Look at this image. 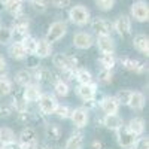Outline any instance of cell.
I'll return each instance as SVG.
<instances>
[{"label": "cell", "mask_w": 149, "mask_h": 149, "mask_svg": "<svg viewBox=\"0 0 149 149\" xmlns=\"http://www.w3.org/2000/svg\"><path fill=\"white\" fill-rule=\"evenodd\" d=\"M36 42H37V39H34V37L30 36V34H27L21 40V45L24 46V49H26V52L29 55H33L34 54V51H36Z\"/></svg>", "instance_id": "d6a6232c"}, {"label": "cell", "mask_w": 149, "mask_h": 149, "mask_svg": "<svg viewBox=\"0 0 149 149\" xmlns=\"http://www.w3.org/2000/svg\"><path fill=\"white\" fill-rule=\"evenodd\" d=\"M64 149H84V134L73 133L66 142Z\"/></svg>", "instance_id": "cb8c5ba5"}, {"label": "cell", "mask_w": 149, "mask_h": 149, "mask_svg": "<svg viewBox=\"0 0 149 149\" xmlns=\"http://www.w3.org/2000/svg\"><path fill=\"white\" fill-rule=\"evenodd\" d=\"M12 109H15L17 110V113L18 112H26L29 110V103L24 100V98H19V97H14L12 98Z\"/></svg>", "instance_id": "836d02e7"}, {"label": "cell", "mask_w": 149, "mask_h": 149, "mask_svg": "<svg viewBox=\"0 0 149 149\" xmlns=\"http://www.w3.org/2000/svg\"><path fill=\"white\" fill-rule=\"evenodd\" d=\"M54 91L60 97H67L69 93H70L69 84L66 81H63V79H55V82H54Z\"/></svg>", "instance_id": "4dcf8cb0"}, {"label": "cell", "mask_w": 149, "mask_h": 149, "mask_svg": "<svg viewBox=\"0 0 149 149\" xmlns=\"http://www.w3.org/2000/svg\"><path fill=\"white\" fill-rule=\"evenodd\" d=\"M74 79H76L79 84H90V82H93V74L86 69L78 67L76 70H74Z\"/></svg>", "instance_id": "f546056e"}, {"label": "cell", "mask_w": 149, "mask_h": 149, "mask_svg": "<svg viewBox=\"0 0 149 149\" xmlns=\"http://www.w3.org/2000/svg\"><path fill=\"white\" fill-rule=\"evenodd\" d=\"M15 81H17L18 85L26 86V85H29V84L33 82V73H31L30 70H27V69L19 70V72H17V74H15Z\"/></svg>", "instance_id": "83f0119b"}, {"label": "cell", "mask_w": 149, "mask_h": 149, "mask_svg": "<svg viewBox=\"0 0 149 149\" xmlns=\"http://www.w3.org/2000/svg\"><path fill=\"white\" fill-rule=\"evenodd\" d=\"M52 54V43H49L46 39H39L36 42V51H34V57L37 58H48Z\"/></svg>", "instance_id": "2e32d148"}, {"label": "cell", "mask_w": 149, "mask_h": 149, "mask_svg": "<svg viewBox=\"0 0 149 149\" xmlns=\"http://www.w3.org/2000/svg\"><path fill=\"white\" fill-rule=\"evenodd\" d=\"M97 78H98V82L100 84L107 85V84H110L112 81H113V73H112V70H109V69H102L100 72H98Z\"/></svg>", "instance_id": "e575fe53"}, {"label": "cell", "mask_w": 149, "mask_h": 149, "mask_svg": "<svg viewBox=\"0 0 149 149\" xmlns=\"http://www.w3.org/2000/svg\"><path fill=\"white\" fill-rule=\"evenodd\" d=\"M9 42H12V30L0 26V45H8Z\"/></svg>", "instance_id": "f35d334b"}, {"label": "cell", "mask_w": 149, "mask_h": 149, "mask_svg": "<svg viewBox=\"0 0 149 149\" xmlns=\"http://www.w3.org/2000/svg\"><path fill=\"white\" fill-rule=\"evenodd\" d=\"M131 93H133V91H130V90H119V91L116 93V95H115L116 100H118V103L122 104V106H128Z\"/></svg>", "instance_id": "74e56055"}, {"label": "cell", "mask_w": 149, "mask_h": 149, "mask_svg": "<svg viewBox=\"0 0 149 149\" xmlns=\"http://www.w3.org/2000/svg\"><path fill=\"white\" fill-rule=\"evenodd\" d=\"M61 133H63V131H61V128L57 125V124H46V127H45V136H46V139L57 142L61 137Z\"/></svg>", "instance_id": "4316f807"}, {"label": "cell", "mask_w": 149, "mask_h": 149, "mask_svg": "<svg viewBox=\"0 0 149 149\" xmlns=\"http://www.w3.org/2000/svg\"><path fill=\"white\" fill-rule=\"evenodd\" d=\"M42 95V91H40V85L39 84H29L24 86V91H22V98L26 100L29 104L30 103H36L39 100V97Z\"/></svg>", "instance_id": "30bf717a"}, {"label": "cell", "mask_w": 149, "mask_h": 149, "mask_svg": "<svg viewBox=\"0 0 149 149\" xmlns=\"http://www.w3.org/2000/svg\"><path fill=\"white\" fill-rule=\"evenodd\" d=\"M94 2H95V6L103 12H107L115 6V0H94Z\"/></svg>", "instance_id": "ab89813d"}, {"label": "cell", "mask_w": 149, "mask_h": 149, "mask_svg": "<svg viewBox=\"0 0 149 149\" xmlns=\"http://www.w3.org/2000/svg\"><path fill=\"white\" fill-rule=\"evenodd\" d=\"M70 119H72L73 125L76 128H84V127H86V124H88V110L84 109V107L74 109L70 113Z\"/></svg>", "instance_id": "7c38bea8"}, {"label": "cell", "mask_w": 149, "mask_h": 149, "mask_svg": "<svg viewBox=\"0 0 149 149\" xmlns=\"http://www.w3.org/2000/svg\"><path fill=\"white\" fill-rule=\"evenodd\" d=\"M91 149H103V143L100 140H94L91 143Z\"/></svg>", "instance_id": "f907efd6"}, {"label": "cell", "mask_w": 149, "mask_h": 149, "mask_svg": "<svg viewBox=\"0 0 149 149\" xmlns=\"http://www.w3.org/2000/svg\"><path fill=\"white\" fill-rule=\"evenodd\" d=\"M31 149H49V148H48L46 145H42V143H37V142H36Z\"/></svg>", "instance_id": "816d5d0a"}, {"label": "cell", "mask_w": 149, "mask_h": 149, "mask_svg": "<svg viewBox=\"0 0 149 149\" xmlns=\"http://www.w3.org/2000/svg\"><path fill=\"white\" fill-rule=\"evenodd\" d=\"M73 45L76 46L78 49H88L94 45V39L90 33H85V31H78L74 33L73 36Z\"/></svg>", "instance_id": "5bb4252c"}, {"label": "cell", "mask_w": 149, "mask_h": 149, "mask_svg": "<svg viewBox=\"0 0 149 149\" xmlns=\"http://www.w3.org/2000/svg\"><path fill=\"white\" fill-rule=\"evenodd\" d=\"M18 121L21 122V124H27L31 121V113L29 110H26V112H18Z\"/></svg>", "instance_id": "ee69618b"}, {"label": "cell", "mask_w": 149, "mask_h": 149, "mask_svg": "<svg viewBox=\"0 0 149 149\" xmlns=\"http://www.w3.org/2000/svg\"><path fill=\"white\" fill-rule=\"evenodd\" d=\"M12 112H14V109H12L10 104L0 103V118H9L12 115Z\"/></svg>", "instance_id": "b9f144b4"}, {"label": "cell", "mask_w": 149, "mask_h": 149, "mask_svg": "<svg viewBox=\"0 0 149 149\" xmlns=\"http://www.w3.org/2000/svg\"><path fill=\"white\" fill-rule=\"evenodd\" d=\"M3 10H5V5H3V3H0V14H2Z\"/></svg>", "instance_id": "f5cc1de1"}, {"label": "cell", "mask_w": 149, "mask_h": 149, "mask_svg": "<svg viewBox=\"0 0 149 149\" xmlns=\"http://www.w3.org/2000/svg\"><path fill=\"white\" fill-rule=\"evenodd\" d=\"M37 142V134L33 127H24L22 131L19 133V143L26 145H34Z\"/></svg>", "instance_id": "44dd1931"}, {"label": "cell", "mask_w": 149, "mask_h": 149, "mask_svg": "<svg viewBox=\"0 0 149 149\" xmlns=\"http://www.w3.org/2000/svg\"><path fill=\"white\" fill-rule=\"evenodd\" d=\"M10 91H12V82L8 78L0 76V98L10 94Z\"/></svg>", "instance_id": "d590c367"}, {"label": "cell", "mask_w": 149, "mask_h": 149, "mask_svg": "<svg viewBox=\"0 0 149 149\" xmlns=\"http://www.w3.org/2000/svg\"><path fill=\"white\" fill-rule=\"evenodd\" d=\"M70 113H72V109L69 106H64V104H57V107L54 110V115H57L61 119H69Z\"/></svg>", "instance_id": "8d00e7d4"}, {"label": "cell", "mask_w": 149, "mask_h": 149, "mask_svg": "<svg viewBox=\"0 0 149 149\" xmlns=\"http://www.w3.org/2000/svg\"><path fill=\"white\" fill-rule=\"evenodd\" d=\"M12 30H18V31H22V33H29V29H30V21L26 15H17L14 17V21H12Z\"/></svg>", "instance_id": "603a6c76"}, {"label": "cell", "mask_w": 149, "mask_h": 149, "mask_svg": "<svg viewBox=\"0 0 149 149\" xmlns=\"http://www.w3.org/2000/svg\"><path fill=\"white\" fill-rule=\"evenodd\" d=\"M0 3H3V5H5V3H6V0H0Z\"/></svg>", "instance_id": "11a10c76"}, {"label": "cell", "mask_w": 149, "mask_h": 149, "mask_svg": "<svg viewBox=\"0 0 149 149\" xmlns=\"http://www.w3.org/2000/svg\"><path fill=\"white\" fill-rule=\"evenodd\" d=\"M133 149H149V139L148 137L136 139V143H134Z\"/></svg>", "instance_id": "7bdbcfd3"}, {"label": "cell", "mask_w": 149, "mask_h": 149, "mask_svg": "<svg viewBox=\"0 0 149 149\" xmlns=\"http://www.w3.org/2000/svg\"><path fill=\"white\" fill-rule=\"evenodd\" d=\"M119 63L124 69H127L130 72H134V73H139V74H143L148 72V67L145 63H142V61L139 60H134L131 57H127V55H124L119 58Z\"/></svg>", "instance_id": "8992f818"}, {"label": "cell", "mask_w": 149, "mask_h": 149, "mask_svg": "<svg viewBox=\"0 0 149 149\" xmlns=\"http://www.w3.org/2000/svg\"><path fill=\"white\" fill-rule=\"evenodd\" d=\"M31 6L36 12H39V14H42V12H45L48 9V0H31Z\"/></svg>", "instance_id": "60d3db41"}, {"label": "cell", "mask_w": 149, "mask_h": 149, "mask_svg": "<svg viewBox=\"0 0 149 149\" xmlns=\"http://www.w3.org/2000/svg\"><path fill=\"white\" fill-rule=\"evenodd\" d=\"M8 52L14 60H26L29 55L26 52V49H24V46L21 45V42H12L8 48Z\"/></svg>", "instance_id": "ffe728a7"}, {"label": "cell", "mask_w": 149, "mask_h": 149, "mask_svg": "<svg viewBox=\"0 0 149 149\" xmlns=\"http://www.w3.org/2000/svg\"><path fill=\"white\" fill-rule=\"evenodd\" d=\"M112 26H113V30L121 37H127L131 33V19L128 15H119Z\"/></svg>", "instance_id": "9c48e42d"}, {"label": "cell", "mask_w": 149, "mask_h": 149, "mask_svg": "<svg viewBox=\"0 0 149 149\" xmlns=\"http://www.w3.org/2000/svg\"><path fill=\"white\" fill-rule=\"evenodd\" d=\"M119 106L121 104L118 103L116 97H113V95L102 97V100H100V107L104 113H118Z\"/></svg>", "instance_id": "9a60e30c"}, {"label": "cell", "mask_w": 149, "mask_h": 149, "mask_svg": "<svg viewBox=\"0 0 149 149\" xmlns=\"http://www.w3.org/2000/svg\"><path fill=\"white\" fill-rule=\"evenodd\" d=\"M78 95L82 98V100H91V98H95L97 95V84L93 81L90 84H79L76 88Z\"/></svg>", "instance_id": "4fadbf2b"}, {"label": "cell", "mask_w": 149, "mask_h": 149, "mask_svg": "<svg viewBox=\"0 0 149 149\" xmlns=\"http://www.w3.org/2000/svg\"><path fill=\"white\" fill-rule=\"evenodd\" d=\"M97 106V100L95 98H91V100H84V109L90 110V109H94Z\"/></svg>", "instance_id": "7dc6e473"}, {"label": "cell", "mask_w": 149, "mask_h": 149, "mask_svg": "<svg viewBox=\"0 0 149 149\" xmlns=\"http://www.w3.org/2000/svg\"><path fill=\"white\" fill-rule=\"evenodd\" d=\"M97 43V48L102 54H113L115 51V40L112 39L110 34H98L94 40Z\"/></svg>", "instance_id": "ba28073f"}, {"label": "cell", "mask_w": 149, "mask_h": 149, "mask_svg": "<svg viewBox=\"0 0 149 149\" xmlns=\"http://www.w3.org/2000/svg\"><path fill=\"white\" fill-rule=\"evenodd\" d=\"M33 79H36L37 84L40 85V84H54L57 78L54 76V73H52L51 70L40 67V69H37V70L33 73Z\"/></svg>", "instance_id": "e0dca14e"}, {"label": "cell", "mask_w": 149, "mask_h": 149, "mask_svg": "<svg viewBox=\"0 0 149 149\" xmlns=\"http://www.w3.org/2000/svg\"><path fill=\"white\" fill-rule=\"evenodd\" d=\"M98 63L102 64L103 69L112 70V69L115 67V64H116V58H115L113 54H102L100 58H98Z\"/></svg>", "instance_id": "1f68e13d"}, {"label": "cell", "mask_w": 149, "mask_h": 149, "mask_svg": "<svg viewBox=\"0 0 149 149\" xmlns=\"http://www.w3.org/2000/svg\"><path fill=\"white\" fill-rule=\"evenodd\" d=\"M131 17L139 21V22H146L149 19V6L143 0H139L131 5Z\"/></svg>", "instance_id": "52a82bcc"}, {"label": "cell", "mask_w": 149, "mask_h": 149, "mask_svg": "<svg viewBox=\"0 0 149 149\" xmlns=\"http://www.w3.org/2000/svg\"><path fill=\"white\" fill-rule=\"evenodd\" d=\"M91 27L93 30L98 34H110L112 36V31H113V26L112 22H109L107 19L102 18V17H97V18H93L91 21Z\"/></svg>", "instance_id": "8fae6325"}, {"label": "cell", "mask_w": 149, "mask_h": 149, "mask_svg": "<svg viewBox=\"0 0 149 149\" xmlns=\"http://www.w3.org/2000/svg\"><path fill=\"white\" fill-rule=\"evenodd\" d=\"M127 128L134 134V136H142L143 131H145V121L139 116H136V118H131L130 122H128V125Z\"/></svg>", "instance_id": "d4e9b609"}, {"label": "cell", "mask_w": 149, "mask_h": 149, "mask_svg": "<svg viewBox=\"0 0 149 149\" xmlns=\"http://www.w3.org/2000/svg\"><path fill=\"white\" fill-rule=\"evenodd\" d=\"M52 63L57 69L60 70H76L79 67V63H78V58L76 57H70V55H66V54H55L54 58H52Z\"/></svg>", "instance_id": "3957f363"}, {"label": "cell", "mask_w": 149, "mask_h": 149, "mask_svg": "<svg viewBox=\"0 0 149 149\" xmlns=\"http://www.w3.org/2000/svg\"><path fill=\"white\" fill-rule=\"evenodd\" d=\"M116 131V142L118 145L122 148V149H133L134 143H136V139H137V136H134L128 128L127 125H121Z\"/></svg>", "instance_id": "277c9868"}, {"label": "cell", "mask_w": 149, "mask_h": 149, "mask_svg": "<svg viewBox=\"0 0 149 149\" xmlns=\"http://www.w3.org/2000/svg\"><path fill=\"white\" fill-rule=\"evenodd\" d=\"M133 46L137 49V51L143 55H149V39L148 36L140 33V34H136L134 39H133Z\"/></svg>", "instance_id": "ac0fdd59"}, {"label": "cell", "mask_w": 149, "mask_h": 149, "mask_svg": "<svg viewBox=\"0 0 149 149\" xmlns=\"http://www.w3.org/2000/svg\"><path fill=\"white\" fill-rule=\"evenodd\" d=\"M128 106H130L133 110H142V109L145 107V95H143L142 93H139V91L131 93Z\"/></svg>", "instance_id": "484cf974"}, {"label": "cell", "mask_w": 149, "mask_h": 149, "mask_svg": "<svg viewBox=\"0 0 149 149\" xmlns=\"http://www.w3.org/2000/svg\"><path fill=\"white\" fill-rule=\"evenodd\" d=\"M103 125L109 130H118L121 125H124L122 122V118L118 115V113H106L104 118H103Z\"/></svg>", "instance_id": "d6986e66"}, {"label": "cell", "mask_w": 149, "mask_h": 149, "mask_svg": "<svg viewBox=\"0 0 149 149\" xmlns=\"http://www.w3.org/2000/svg\"><path fill=\"white\" fill-rule=\"evenodd\" d=\"M31 119L39 122V124H45L46 125V121H45V115L42 113V112H36V113H31Z\"/></svg>", "instance_id": "bcb514c9"}, {"label": "cell", "mask_w": 149, "mask_h": 149, "mask_svg": "<svg viewBox=\"0 0 149 149\" xmlns=\"http://www.w3.org/2000/svg\"><path fill=\"white\" fill-rule=\"evenodd\" d=\"M69 18H70V21L74 24V26L84 27V26H86V24L91 21V14H90V10L86 9L85 6L76 5V6H72L70 8Z\"/></svg>", "instance_id": "6da1fadb"}, {"label": "cell", "mask_w": 149, "mask_h": 149, "mask_svg": "<svg viewBox=\"0 0 149 149\" xmlns=\"http://www.w3.org/2000/svg\"><path fill=\"white\" fill-rule=\"evenodd\" d=\"M5 73H6V61L2 55H0V76H3Z\"/></svg>", "instance_id": "c3c4849f"}, {"label": "cell", "mask_w": 149, "mask_h": 149, "mask_svg": "<svg viewBox=\"0 0 149 149\" xmlns=\"http://www.w3.org/2000/svg\"><path fill=\"white\" fill-rule=\"evenodd\" d=\"M12 142H15L14 130H10L9 127H2L0 128V148H2L3 145L12 143Z\"/></svg>", "instance_id": "f1b7e54d"}, {"label": "cell", "mask_w": 149, "mask_h": 149, "mask_svg": "<svg viewBox=\"0 0 149 149\" xmlns=\"http://www.w3.org/2000/svg\"><path fill=\"white\" fill-rule=\"evenodd\" d=\"M70 2H72V0H51L52 6H55L57 9H64V8H67V6L70 5Z\"/></svg>", "instance_id": "f6af8a7d"}, {"label": "cell", "mask_w": 149, "mask_h": 149, "mask_svg": "<svg viewBox=\"0 0 149 149\" xmlns=\"http://www.w3.org/2000/svg\"><path fill=\"white\" fill-rule=\"evenodd\" d=\"M66 33H67V24L64 21H55L49 26L45 39L49 43H54V42H58L60 39H63Z\"/></svg>", "instance_id": "7a4b0ae2"}, {"label": "cell", "mask_w": 149, "mask_h": 149, "mask_svg": "<svg viewBox=\"0 0 149 149\" xmlns=\"http://www.w3.org/2000/svg\"><path fill=\"white\" fill-rule=\"evenodd\" d=\"M37 102H39V110L42 112L43 115H52L55 107H57V104H58L57 98L52 94H49V93L42 94Z\"/></svg>", "instance_id": "5b68a950"}, {"label": "cell", "mask_w": 149, "mask_h": 149, "mask_svg": "<svg viewBox=\"0 0 149 149\" xmlns=\"http://www.w3.org/2000/svg\"><path fill=\"white\" fill-rule=\"evenodd\" d=\"M0 149H19V146L15 143V142H12V143H8V145H3Z\"/></svg>", "instance_id": "681fc988"}, {"label": "cell", "mask_w": 149, "mask_h": 149, "mask_svg": "<svg viewBox=\"0 0 149 149\" xmlns=\"http://www.w3.org/2000/svg\"><path fill=\"white\" fill-rule=\"evenodd\" d=\"M5 10L9 12L12 17L21 15L22 10H24V0H6Z\"/></svg>", "instance_id": "7402d4cb"}, {"label": "cell", "mask_w": 149, "mask_h": 149, "mask_svg": "<svg viewBox=\"0 0 149 149\" xmlns=\"http://www.w3.org/2000/svg\"><path fill=\"white\" fill-rule=\"evenodd\" d=\"M24 2H31V0H24Z\"/></svg>", "instance_id": "9f6ffc18"}, {"label": "cell", "mask_w": 149, "mask_h": 149, "mask_svg": "<svg viewBox=\"0 0 149 149\" xmlns=\"http://www.w3.org/2000/svg\"><path fill=\"white\" fill-rule=\"evenodd\" d=\"M49 149H63L61 146H54V148H49Z\"/></svg>", "instance_id": "db71d44e"}]
</instances>
